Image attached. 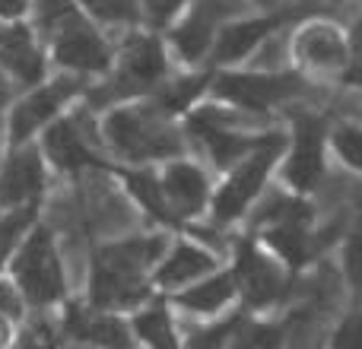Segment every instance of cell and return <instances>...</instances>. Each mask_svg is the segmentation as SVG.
<instances>
[{
    "label": "cell",
    "instance_id": "obj_14",
    "mask_svg": "<svg viewBox=\"0 0 362 349\" xmlns=\"http://www.w3.org/2000/svg\"><path fill=\"white\" fill-rule=\"evenodd\" d=\"M89 80L67 70H57L54 76H45L42 83L25 89L23 99H13L10 112H6V137L10 143H25V140H35L57 114H64L70 105L83 99Z\"/></svg>",
    "mask_w": 362,
    "mask_h": 349
},
{
    "label": "cell",
    "instance_id": "obj_6",
    "mask_svg": "<svg viewBox=\"0 0 362 349\" xmlns=\"http://www.w3.org/2000/svg\"><path fill=\"white\" fill-rule=\"evenodd\" d=\"M289 67L312 86H344L353 61V29L327 13L308 10L289 25Z\"/></svg>",
    "mask_w": 362,
    "mask_h": 349
},
{
    "label": "cell",
    "instance_id": "obj_19",
    "mask_svg": "<svg viewBox=\"0 0 362 349\" xmlns=\"http://www.w3.org/2000/svg\"><path fill=\"white\" fill-rule=\"evenodd\" d=\"M61 331L74 343H95V346H134L127 331V314L108 312V308L89 305V302H64Z\"/></svg>",
    "mask_w": 362,
    "mask_h": 349
},
{
    "label": "cell",
    "instance_id": "obj_17",
    "mask_svg": "<svg viewBox=\"0 0 362 349\" xmlns=\"http://www.w3.org/2000/svg\"><path fill=\"white\" fill-rule=\"evenodd\" d=\"M48 184V162L32 140L13 143V153L0 165V206L42 203Z\"/></svg>",
    "mask_w": 362,
    "mask_h": 349
},
{
    "label": "cell",
    "instance_id": "obj_24",
    "mask_svg": "<svg viewBox=\"0 0 362 349\" xmlns=\"http://www.w3.org/2000/svg\"><path fill=\"white\" fill-rule=\"evenodd\" d=\"M337 254H340V276H344L346 292L353 295L356 305H362V210L346 223L337 244Z\"/></svg>",
    "mask_w": 362,
    "mask_h": 349
},
{
    "label": "cell",
    "instance_id": "obj_18",
    "mask_svg": "<svg viewBox=\"0 0 362 349\" xmlns=\"http://www.w3.org/2000/svg\"><path fill=\"white\" fill-rule=\"evenodd\" d=\"M165 299L175 305L178 314H191L197 321H213L229 314L232 308H238V292H235V280H232L226 261L216 270L191 280L187 286L169 292Z\"/></svg>",
    "mask_w": 362,
    "mask_h": 349
},
{
    "label": "cell",
    "instance_id": "obj_4",
    "mask_svg": "<svg viewBox=\"0 0 362 349\" xmlns=\"http://www.w3.org/2000/svg\"><path fill=\"white\" fill-rule=\"evenodd\" d=\"M38 32L48 42V61L57 70L93 83L112 64L115 38L93 23L74 0H35Z\"/></svg>",
    "mask_w": 362,
    "mask_h": 349
},
{
    "label": "cell",
    "instance_id": "obj_5",
    "mask_svg": "<svg viewBox=\"0 0 362 349\" xmlns=\"http://www.w3.org/2000/svg\"><path fill=\"white\" fill-rule=\"evenodd\" d=\"M312 89L318 86H312L293 67L261 70L251 64H238V67H213L206 95L255 121H274L276 114L296 108V102Z\"/></svg>",
    "mask_w": 362,
    "mask_h": 349
},
{
    "label": "cell",
    "instance_id": "obj_9",
    "mask_svg": "<svg viewBox=\"0 0 362 349\" xmlns=\"http://www.w3.org/2000/svg\"><path fill=\"white\" fill-rule=\"evenodd\" d=\"M327 124L331 118L308 108H289V121L283 127V150L276 159L274 181L302 197H315L331 165L327 159Z\"/></svg>",
    "mask_w": 362,
    "mask_h": 349
},
{
    "label": "cell",
    "instance_id": "obj_31",
    "mask_svg": "<svg viewBox=\"0 0 362 349\" xmlns=\"http://www.w3.org/2000/svg\"><path fill=\"white\" fill-rule=\"evenodd\" d=\"M10 340H13V321L0 314V346H4V343H10Z\"/></svg>",
    "mask_w": 362,
    "mask_h": 349
},
{
    "label": "cell",
    "instance_id": "obj_34",
    "mask_svg": "<svg viewBox=\"0 0 362 349\" xmlns=\"http://www.w3.org/2000/svg\"><path fill=\"white\" fill-rule=\"evenodd\" d=\"M327 4H344V0H327Z\"/></svg>",
    "mask_w": 362,
    "mask_h": 349
},
{
    "label": "cell",
    "instance_id": "obj_2",
    "mask_svg": "<svg viewBox=\"0 0 362 349\" xmlns=\"http://www.w3.org/2000/svg\"><path fill=\"white\" fill-rule=\"evenodd\" d=\"M99 134L112 165H159L191 153L181 118L159 108L150 95L102 108Z\"/></svg>",
    "mask_w": 362,
    "mask_h": 349
},
{
    "label": "cell",
    "instance_id": "obj_13",
    "mask_svg": "<svg viewBox=\"0 0 362 349\" xmlns=\"http://www.w3.org/2000/svg\"><path fill=\"white\" fill-rule=\"evenodd\" d=\"M308 10H296V6H267V10H257V6H248V10L235 13L223 23L216 42H213L210 51V67H238V64H251L261 48L270 42L274 35H280L283 29L296 23Z\"/></svg>",
    "mask_w": 362,
    "mask_h": 349
},
{
    "label": "cell",
    "instance_id": "obj_21",
    "mask_svg": "<svg viewBox=\"0 0 362 349\" xmlns=\"http://www.w3.org/2000/svg\"><path fill=\"white\" fill-rule=\"evenodd\" d=\"M0 67L19 89H29L48 76V51L35 42L32 29L10 23V29L0 32Z\"/></svg>",
    "mask_w": 362,
    "mask_h": 349
},
{
    "label": "cell",
    "instance_id": "obj_22",
    "mask_svg": "<svg viewBox=\"0 0 362 349\" xmlns=\"http://www.w3.org/2000/svg\"><path fill=\"white\" fill-rule=\"evenodd\" d=\"M327 159L353 178H362V121L356 114L327 124Z\"/></svg>",
    "mask_w": 362,
    "mask_h": 349
},
{
    "label": "cell",
    "instance_id": "obj_3",
    "mask_svg": "<svg viewBox=\"0 0 362 349\" xmlns=\"http://www.w3.org/2000/svg\"><path fill=\"white\" fill-rule=\"evenodd\" d=\"M172 67L175 64H172L159 32L146 29V25L131 29L121 38H115L112 64H108L105 73L95 76L86 86L83 102L93 112H102V108L118 105V102L144 99L169 76Z\"/></svg>",
    "mask_w": 362,
    "mask_h": 349
},
{
    "label": "cell",
    "instance_id": "obj_28",
    "mask_svg": "<svg viewBox=\"0 0 362 349\" xmlns=\"http://www.w3.org/2000/svg\"><path fill=\"white\" fill-rule=\"evenodd\" d=\"M0 314L10 321H19L25 314V299L13 280H0Z\"/></svg>",
    "mask_w": 362,
    "mask_h": 349
},
{
    "label": "cell",
    "instance_id": "obj_26",
    "mask_svg": "<svg viewBox=\"0 0 362 349\" xmlns=\"http://www.w3.org/2000/svg\"><path fill=\"white\" fill-rule=\"evenodd\" d=\"M187 4H191V0H140L144 25L146 29H153V32H163Z\"/></svg>",
    "mask_w": 362,
    "mask_h": 349
},
{
    "label": "cell",
    "instance_id": "obj_20",
    "mask_svg": "<svg viewBox=\"0 0 362 349\" xmlns=\"http://www.w3.org/2000/svg\"><path fill=\"white\" fill-rule=\"evenodd\" d=\"M127 331H131L134 346H153V349H172L185 343V333L178 327V312L163 292H153L137 308L127 312Z\"/></svg>",
    "mask_w": 362,
    "mask_h": 349
},
{
    "label": "cell",
    "instance_id": "obj_33",
    "mask_svg": "<svg viewBox=\"0 0 362 349\" xmlns=\"http://www.w3.org/2000/svg\"><path fill=\"white\" fill-rule=\"evenodd\" d=\"M356 118H359V121H362V105H359V108H356Z\"/></svg>",
    "mask_w": 362,
    "mask_h": 349
},
{
    "label": "cell",
    "instance_id": "obj_25",
    "mask_svg": "<svg viewBox=\"0 0 362 349\" xmlns=\"http://www.w3.org/2000/svg\"><path fill=\"white\" fill-rule=\"evenodd\" d=\"M35 219H38V203L6 206V213L0 216V267L13 257V251L19 248L25 232L35 225Z\"/></svg>",
    "mask_w": 362,
    "mask_h": 349
},
{
    "label": "cell",
    "instance_id": "obj_11",
    "mask_svg": "<svg viewBox=\"0 0 362 349\" xmlns=\"http://www.w3.org/2000/svg\"><path fill=\"white\" fill-rule=\"evenodd\" d=\"M42 150L48 169L64 172V174H86V172H108L112 159L105 153L99 134V114L86 105L76 102L64 114H57L42 134Z\"/></svg>",
    "mask_w": 362,
    "mask_h": 349
},
{
    "label": "cell",
    "instance_id": "obj_7",
    "mask_svg": "<svg viewBox=\"0 0 362 349\" xmlns=\"http://www.w3.org/2000/svg\"><path fill=\"white\" fill-rule=\"evenodd\" d=\"M280 150H283V127H276L261 146H255L242 159H235L229 169L216 172L206 223L216 225V229L242 225L248 219V213L255 210V203L264 197V191L274 184Z\"/></svg>",
    "mask_w": 362,
    "mask_h": 349
},
{
    "label": "cell",
    "instance_id": "obj_12",
    "mask_svg": "<svg viewBox=\"0 0 362 349\" xmlns=\"http://www.w3.org/2000/svg\"><path fill=\"white\" fill-rule=\"evenodd\" d=\"M248 10V0H191L159 35L175 67H210V51L229 16Z\"/></svg>",
    "mask_w": 362,
    "mask_h": 349
},
{
    "label": "cell",
    "instance_id": "obj_8",
    "mask_svg": "<svg viewBox=\"0 0 362 349\" xmlns=\"http://www.w3.org/2000/svg\"><path fill=\"white\" fill-rule=\"evenodd\" d=\"M226 267L235 280L238 308H245V312L276 314V308L293 292L296 273L274 251L264 248L248 229L232 242L229 254H226Z\"/></svg>",
    "mask_w": 362,
    "mask_h": 349
},
{
    "label": "cell",
    "instance_id": "obj_23",
    "mask_svg": "<svg viewBox=\"0 0 362 349\" xmlns=\"http://www.w3.org/2000/svg\"><path fill=\"white\" fill-rule=\"evenodd\" d=\"M74 4L112 38H121L124 32L144 25L140 0H74Z\"/></svg>",
    "mask_w": 362,
    "mask_h": 349
},
{
    "label": "cell",
    "instance_id": "obj_32",
    "mask_svg": "<svg viewBox=\"0 0 362 349\" xmlns=\"http://www.w3.org/2000/svg\"><path fill=\"white\" fill-rule=\"evenodd\" d=\"M283 0H248V6H257V10H267V6H280Z\"/></svg>",
    "mask_w": 362,
    "mask_h": 349
},
{
    "label": "cell",
    "instance_id": "obj_27",
    "mask_svg": "<svg viewBox=\"0 0 362 349\" xmlns=\"http://www.w3.org/2000/svg\"><path fill=\"white\" fill-rule=\"evenodd\" d=\"M331 346H350V349H362V305H356L350 314L334 324L331 337H327Z\"/></svg>",
    "mask_w": 362,
    "mask_h": 349
},
{
    "label": "cell",
    "instance_id": "obj_29",
    "mask_svg": "<svg viewBox=\"0 0 362 349\" xmlns=\"http://www.w3.org/2000/svg\"><path fill=\"white\" fill-rule=\"evenodd\" d=\"M35 0H0V19L4 23H23L25 13L32 10Z\"/></svg>",
    "mask_w": 362,
    "mask_h": 349
},
{
    "label": "cell",
    "instance_id": "obj_15",
    "mask_svg": "<svg viewBox=\"0 0 362 349\" xmlns=\"http://www.w3.org/2000/svg\"><path fill=\"white\" fill-rule=\"evenodd\" d=\"M156 181L163 191L165 210L175 219L178 229H191L197 223H206L213 197V181L216 172L194 153H181L156 165Z\"/></svg>",
    "mask_w": 362,
    "mask_h": 349
},
{
    "label": "cell",
    "instance_id": "obj_10",
    "mask_svg": "<svg viewBox=\"0 0 362 349\" xmlns=\"http://www.w3.org/2000/svg\"><path fill=\"white\" fill-rule=\"evenodd\" d=\"M10 273L16 289L23 292L25 305L38 308H54L67 302V264H64L61 244L51 225H42L35 219L25 238L19 242V248L10 257Z\"/></svg>",
    "mask_w": 362,
    "mask_h": 349
},
{
    "label": "cell",
    "instance_id": "obj_30",
    "mask_svg": "<svg viewBox=\"0 0 362 349\" xmlns=\"http://www.w3.org/2000/svg\"><path fill=\"white\" fill-rule=\"evenodd\" d=\"M13 93H16V83L6 76L4 67H0V124L6 121V112H10V105H13Z\"/></svg>",
    "mask_w": 362,
    "mask_h": 349
},
{
    "label": "cell",
    "instance_id": "obj_16",
    "mask_svg": "<svg viewBox=\"0 0 362 349\" xmlns=\"http://www.w3.org/2000/svg\"><path fill=\"white\" fill-rule=\"evenodd\" d=\"M223 261L226 257L219 254L213 244L191 235V229H178V232H172L169 242H165L163 254H159L156 267H153V273H150V283L156 292L169 295V292H175V289L187 286L191 280H197V276L216 270Z\"/></svg>",
    "mask_w": 362,
    "mask_h": 349
},
{
    "label": "cell",
    "instance_id": "obj_1",
    "mask_svg": "<svg viewBox=\"0 0 362 349\" xmlns=\"http://www.w3.org/2000/svg\"><path fill=\"white\" fill-rule=\"evenodd\" d=\"M169 235L172 232L165 229H150L95 244L93 254H89V305L127 314L144 299H150L156 292L150 283V273L156 267Z\"/></svg>",
    "mask_w": 362,
    "mask_h": 349
}]
</instances>
